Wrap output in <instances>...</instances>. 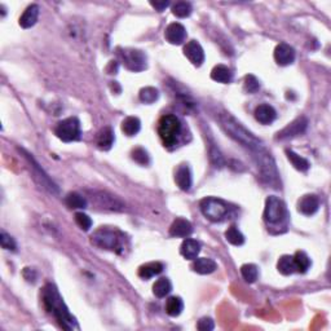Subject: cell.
Listing matches in <instances>:
<instances>
[{
    "label": "cell",
    "instance_id": "cell-25",
    "mask_svg": "<svg viewBox=\"0 0 331 331\" xmlns=\"http://www.w3.org/2000/svg\"><path fill=\"white\" fill-rule=\"evenodd\" d=\"M65 203L72 210H82L87 207V199L79 193H69L65 198Z\"/></svg>",
    "mask_w": 331,
    "mask_h": 331
},
{
    "label": "cell",
    "instance_id": "cell-23",
    "mask_svg": "<svg viewBox=\"0 0 331 331\" xmlns=\"http://www.w3.org/2000/svg\"><path fill=\"white\" fill-rule=\"evenodd\" d=\"M294 259V264H295V272L298 273H305L311 267V259L304 251H296L295 255L292 256Z\"/></svg>",
    "mask_w": 331,
    "mask_h": 331
},
{
    "label": "cell",
    "instance_id": "cell-8",
    "mask_svg": "<svg viewBox=\"0 0 331 331\" xmlns=\"http://www.w3.org/2000/svg\"><path fill=\"white\" fill-rule=\"evenodd\" d=\"M120 61L131 71L139 72L146 69V56L139 49H119Z\"/></svg>",
    "mask_w": 331,
    "mask_h": 331
},
{
    "label": "cell",
    "instance_id": "cell-17",
    "mask_svg": "<svg viewBox=\"0 0 331 331\" xmlns=\"http://www.w3.org/2000/svg\"><path fill=\"white\" fill-rule=\"evenodd\" d=\"M181 255L188 260H195L200 252V243L195 240L187 238L180 247Z\"/></svg>",
    "mask_w": 331,
    "mask_h": 331
},
{
    "label": "cell",
    "instance_id": "cell-38",
    "mask_svg": "<svg viewBox=\"0 0 331 331\" xmlns=\"http://www.w3.org/2000/svg\"><path fill=\"white\" fill-rule=\"evenodd\" d=\"M197 327H198V330H200V331H211L215 328V323L210 317H203L199 320Z\"/></svg>",
    "mask_w": 331,
    "mask_h": 331
},
{
    "label": "cell",
    "instance_id": "cell-11",
    "mask_svg": "<svg viewBox=\"0 0 331 331\" xmlns=\"http://www.w3.org/2000/svg\"><path fill=\"white\" fill-rule=\"evenodd\" d=\"M274 60L281 66H287L295 61V50L291 45L281 43L274 49Z\"/></svg>",
    "mask_w": 331,
    "mask_h": 331
},
{
    "label": "cell",
    "instance_id": "cell-40",
    "mask_svg": "<svg viewBox=\"0 0 331 331\" xmlns=\"http://www.w3.org/2000/svg\"><path fill=\"white\" fill-rule=\"evenodd\" d=\"M150 4H151V7H153V8H156L158 12H163L164 9L170 6V3H168V2H151Z\"/></svg>",
    "mask_w": 331,
    "mask_h": 331
},
{
    "label": "cell",
    "instance_id": "cell-28",
    "mask_svg": "<svg viewBox=\"0 0 331 331\" xmlns=\"http://www.w3.org/2000/svg\"><path fill=\"white\" fill-rule=\"evenodd\" d=\"M277 269H278L279 273L285 275H290L292 273H295V264H294V259L292 256L284 255L281 259L277 263Z\"/></svg>",
    "mask_w": 331,
    "mask_h": 331
},
{
    "label": "cell",
    "instance_id": "cell-12",
    "mask_svg": "<svg viewBox=\"0 0 331 331\" xmlns=\"http://www.w3.org/2000/svg\"><path fill=\"white\" fill-rule=\"evenodd\" d=\"M164 38L168 43L173 45H179L187 39V30L181 23L173 22L170 23L164 31Z\"/></svg>",
    "mask_w": 331,
    "mask_h": 331
},
{
    "label": "cell",
    "instance_id": "cell-7",
    "mask_svg": "<svg viewBox=\"0 0 331 331\" xmlns=\"http://www.w3.org/2000/svg\"><path fill=\"white\" fill-rule=\"evenodd\" d=\"M55 134L59 137L60 140H62L64 142H72L78 141L81 139L82 130H81V122L78 118L72 117L67 118V119L62 120L57 124Z\"/></svg>",
    "mask_w": 331,
    "mask_h": 331
},
{
    "label": "cell",
    "instance_id": "cell-21",
    "mask_svg": "<svg viewBox=\"0 0 331 331\" xmlns=\"http://www.w3.org/2000/svg\"><path fill=\"white\" fill-rule=\"evenodd\" d=\"M211 78L219 83H231L232 79H233V72L225 65H217L212 69Z\"/></svg>",
    "mask_w": 331,
    "mask_h": 331
},
{
    "label": "cell",
    "instance_id": "cell-36",
    "mask_svg": "<svg viewBox=\"0 0 331 331\" xmlns=\"http://www.w3.org/2000/svg\"><path fill=\"white\" fill-rule=\"evenodd\" d=\"M75 223L81 226L83 231H89L92 226V220L88 215L83 214V212H77L75 214Z\"/></svg>",
    "mask_w": 331,
    "mask_h": 331
},
{
    "label": "cell",
    "instance_id": "cell-34",
    "mask_svg": "<svg viewBox=\"0 0 331 331\" xmlns=\"http://www.w3.org/2000/svg\"><path fill=\"white\" fill-rule=\"evenodd\" d=\"M132 159H134L135 162H137L139 164H141V166H146V164H149V162H150L148 151L142 148H137L132 151Z\"/></svg>",
    "mask_w": 331,
    "mask_h": 331
},
{
    "label": "cell",
    "instance_id": "cell-2",
    "mask_svg": "<svg viewBox=\"0 0 331 331\" xmlns=\"http://www.w3.org/2000/svg\"><path fill=\"white\" fill-rule=\"evenodd\" d=\"M220 122H221L223 127L225 128V131L228 132L229 136L233 137L237 142H240L241 145L250 149L255 154L264 150L263 142L258 137L253 136L250 131H247L240 122H237L232 115L223 114L220 117Z\"/></svg>",
    "mask_w": 331,
    "mask_h": 331
},
{
    "label": "cell",
    "instance_id": "cell-31",
    "mask_svg": "<svg viewBox=\"0 0 331 331\" xmlns=\"http://www.w3.org/2000/svg\"><path fill=\"white\" fill-rule=\"evenodd\" d=\"M158 98L159 92L154 87H145L140 91V100L144 104H154Z\"/></svg>",
    "mask_w": 331,
    "mask_h": 331
},
{
    "label": "cell",
    "instance_id": "cell-30",
    "mask_svg": "<svg viewBox=\"0 0 331 331\" xmlns=\"http://www.w3.org/2000/svg\"><path fill=\"white\" fill-rule=\"evenodd\" d=\"M225 238L229 243H232L233 246H242L245 243V237L241 233L237 226L232 225L228 231L225 232Z\"/></svg>",
    "mask_w": 331,
    "mask_h": 331
},
{
    "label": "cell",
    "instance_id": "cell-6",
    "mask_svg": "<svg viewBox=\"0 0 331 331\" xmlns=\"http://www.w3.org/2000/svg\"><path fill=\"white\" fill-rule=\"evenodd\" d=\"M181 132V122L176 115L168 114L161 118L158 125V134L166 146L175 145Z\"/></svg>",
    "mask_w": 331,
    "mask_h": 331
},
{
    "label": "cell",
    "instance_id": "cell-10",
    "mask_svg": "<svg viewBox=\"0 0 331 331\" xmlns=\"http://www.w3.org/2000/svg\"><path fill=\"white\" fill-rule=\"evenodd\" d=\"M184 55L194 66H200L205 62L203 48L197 40H192L184 47Z\"/></svg>",
    "mask_w": 331,
    "mask_h": 331
},
{
    "label": "cell",
    "instance_id": "cell-1",
    "mask_svg": "<svg viewBox=\"0 0 331 331\" xmlns=\"http://www.w3.org/2000/svg\"><path fill=\"white\" fill-rule=\"evenodd\" d=\"M43 301L48 312H50L55 318L60 322V325L66 330H72L77 327L75 318L72 317L67 307L65 305L59 290L52 284H48L43 290Z\"/></svg>",
    "mask_w": 331,
    "mask_h": 331
},
{
    "label": "cell",
    "instance_id": "cell-5",
    "mask_svg": "<svg viewBox=\"0 0 331 331\" xmlns=\"http://www.w3.org/2000/svg\"><path fill=\"white\" fill-rule=\"evenodd\" d=\"M199 207L203 216L209 219L210 221H214V223L224 221V220L229 219V216H231L232 209L229 207V205L224 202L223 199H219V198H205V199L200 200Z\"/></svg>",
    "mask_w": 331,
    "mask_h": 331
},
{
    "label": "cell",
    "instance_id": "cell-29",
    "mask_svg": "<svg viewBox=\"0 0 331 331\" xmlns=\"http://www.w3.org/2000/svg\"><path fill=\"white\" fill-rule=\"evenodd\" d=\"M286 156H287V159H289L290 162H291V164L294 166V167L296 168L298 171H307L309 168V162L307 161L305 158H303V157H300L299 154L294 153L292 150H286Z\"/></svg>",
    "mask_w": 331,
    "mask_h": 331
},
{
    "label": "cell",
    "instance_id": "cell-33",
    "mask_svg": "<svg viewBox=\"0 0 331 331\" xmlns=\"http://www.w3.org/2000/svg\"><path fill=\"white\" fill-rule=\"evenodd\" d=\"M172 13L179 18H185L192 13V4L188 2H179L172 7Z\"/></svg>",
    "mask_w": 331,
    "mask_h": 331
},
{
    "label": "cell",
    "instance_id": "cell-3",
    "mask_svg": "<svg viewBox=\"0 0 331 331\" xmlns=\"http://www.w3.org/2000/svg\"><path fill=\"white\" fill-rule=\"evenodd\" d=\"M264 221L270 229L284 228V231L286 229L287 221H289V211H287L284 200L275 195H270L267 198L264 209Z\"/></svg>",
    "mask_w": 331,
    "mask_h": 331
},
{
    "label": "cell",
    "instance_id": "cell-16",
    "mask_svg": "<svg viewBox=\"0 0 331 331\" xmlns=\"http://www.w3.org/2000/svg\"><path fill=\"white\" fill-rule=\"evenodd\" d=\"M193 233V226L190 221L185 219H176L170 228V234L172 237L187 238Z\"/></svg>",
    "mask_w": 331,
    "mask_h": 331
},
{
    "label": "cell",
    "instance_id": "cell-9",
    "mask_svg": "<svg viewBox=\"0 0 331 331\" xmlns=\"http://www.w3.org/2000/svg\"><path fill=\"white\" fill-rule=\"evenodd\" d=\"M307 125H308V120L307 118L300 117L298 119H295L292 123H290L289 125L282 130L281 132L277 134V139L285 140V139H291V137H295L298 135H301L307 130Z\"/></svg>",
    "mask_w": 331,
    "mask_h": 331
},
{
    "label": "cell",
    "instance_id": "cell-22",
    "mask_svg": "<svg viewBox=\"0 0 331 331\" xmlns=\"http://www.w3.org/2000/svg\"><path fill=\"white\" fill-rule=\"evenodd\" d=\"M163 272V265L161 263H148V264L142 265L139 269V275L142 279H149L154 275L159 274V273Z\"/></svg>",
    "mask_w": 331,
    "mask_h": 331
},
{
    "label": "cell",
    "instance_id": "cell-15",
    "mask_svg": "<svg viewBox=\"0 0 331 331\" xmlns=\"http://www.w3.org/2000/svg\"><path fill=\"white\" fill-rule=\"evenodd\" d=\"M255 118L262 124H270L277 118V112H275L273 106L268 105V104H262V105L256 108Z\"/></svg>",
    "mask_w": 331,
    "mask_h": 331
},
{
    "label": "cell",
    "instance_id": "cell-14",
    "mask_svg": "<svg viewBox=\"0 0 331 331\" xmlns=\"http://www.w3.org/2000/svg\"><path fill=\"white\" fill-rule=\"evenodd\" d=\"M175 181L177 184V187L184 192H188L192 188V172H190V168L188 167L187 164H181L180 167L177 168L175 173Z\"/></svg>",
    "mask_w": 331,
    "mask_h": 331
},
{
    "label": "cell",
    "instance_id": "cell-32",
    "mask_svg": "<svg viewBox=\"0 0 331 331\" xmlns=\"http://www.w3.org/2000/svg\"><path fill=\"white\" fill-rule=\"evenodd\" d=\"M241 273H242V277L245 278V281L248 282V284H253L258 279V275H259V270H258V267L255 264L242 265Z\"/></svg>",
    "mask_w": 331,
    "mask_h": 331
},
{
    "label": "cell",
    "instance_id": "cell-24",
    "mask_svg": "<svg viewBox=\"0 0 331 331\" xmlns=\"http://www.w3.org/2000/svg\"><path fill=\"white\" fill-rule=\"evenodd\" d=\"M140 128H141V122L139 118L136 117H128L123 120L122 123V131L124 132L127 136H135L139 134Z\"/></svg>",
    "mask_w": 331,
    "mask_h": 331
},
{
    "label": "cell",
    "instance_id": "cell-20",
    "mask_svg": "<svg viewBox=\"0 0 331 331\" xmlns=\"http://www.w3.org/2000/svg\"><path fill=\"white\" fill-rule=\"evenodd\" d=\"M192 268L194 272L199 273V274H210L217 269V264L209 258H200V259H195Z\"/></svg>",
    "mask_w": 331,
    "mask_h": 331
},
{
    "label": "cell",
    "instance_id": "cell-39",
    "mask_svg": "<svg viewBox=\"0 0 331 331\" xmlns=\"http://www.w3.org/2000/svg\"><path fill=\"white\" fill-rule=\"evenodd\" d=\"M210 154H211V161L215 164V167H221L224 164V159L223 157L220 156L219 151L216 149H211V153Z\"/></svg>",
    "mask_w": 331,
    "mask_h": 331
},
{
    "label": "cell",
    "instance_id": "cell-37",
    "mask_svg": "<svg viewBox=\"0 0 331 331\" xmlns=\"http://www.w3.org/2000/svg\"><path fill=\"white\" fill-rule=\"evenodd\" d=\"M245 89L248 93H256L260 89L259 81L253 75H247L245 78Z\"/></svg>",
    "mask_w": 331,
    "mask_h": 331
},
{
    "label": "cell",
    "instance_id": "cell-19",
    "mask_svg": "<svg viewBox=\"0 0 331 331\" xmlns=\"http://www.w3.org/2000/svg\"><path fill=\"white\" fill-rule=\"evenodd\" d=\"M114 132L110 127H105L103 128L97 135V146L101 149V150H109V149L112 148L113 144H114Z\"/></svg>",
    "mask_w": 331,
    "mask_h": 331
},
{
    "label": "cell",
    "instance_id": "cell-13",
    "mask_svg": "<svg viewBox=\"0 0 331 331\" xmlns=\"http://www.w3.org/2000/svg\"><path fill=\"white\" fill-rule=\"evenodd\" d=\"M320 209V199H318L317 195L315 194H308L304 195L298 203V210L299 212H301L303 215H307V216H311V215H315L316 212Z\"/></svg>",
    "mask_w": 331,
    "mask_h": 331
},
{
    "label": "cell",
    "instance_id": "cell-26",
    "mask_svg": "<svg viewBox=\"0 0 331 331\" xmlns=\"http://www.w3.org/2000/svg\"><path fill=\"white\" fill-rule=\"evenodd\" d=\"M184 309V303L179 296H172L166 303V313L171 317H177Z\"/></svg>",
    "mask_w": 331,
    "mask_h": 331
},
{
    "label": "cell",
    "instance_id": "cell-4",
    "mask_svg": "<svg viewBox=\"0 0 331 331\" xmlns=\"http://www.w3.org/2000/svg\"><path fill=\"white\" fill-rule=\"evenodd\" d=\"M91 242L93 246L103 248V250L119 252L120 250H123V246H124L123 245L124 243V236L118 231L101 228L92 234Z\"/></svg>",
    "mask_w": 331,
    "mask_h": 331
},
{
    "label": "cell",
    "instance_id": "cell-27",
    "mask_svg": "<svg viewBox=\"0 0 331 331\" xmlns=\"http://www.w3.org/2000/svg\"><path fill=\"white\" fill-rule=\"evenodd\" d=\"M171 290H172V285H171L170 279L161 278L154 284L153 294L157 296V298H164V296L170 294Z\"/></svg>",
    "mask_w": 331,
    "mask_h": 331
},
{
    "label": "cell",
    "instance_id": "cell-35",
    "mask_svg": "<svg viewBox=\"0 0 331 331\" xmlns=\"http://www.w3.org/2000/svg\"><path fill=\"white\" fill-rule=\"evenodd\" d=\"M0 243H2V247H3L4 250H17L16 241H14L9 234H7L6 232H2V234H0Z\"/></svg>",
    "mask_w": 331,
    "mask_h": 331
},
{
    "label": "cell",
    "instance_id": "cell-18",
    "mask_svg": "<svg viewBox=\"0 0 331 331\" xmlns=\"http://www.w3.org/2000/svg\"><path fill=\"white\" fill-rule=\"evenodd\" d=\"M38 17H39V7L36 4H31L28 8L25 9L23 14L20 18V26L23 29H29L31 26H34L38 21Z\"/></svg>",
    "mask_w": 331,
    "mask_h": 331
}]
</instances>
